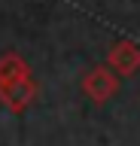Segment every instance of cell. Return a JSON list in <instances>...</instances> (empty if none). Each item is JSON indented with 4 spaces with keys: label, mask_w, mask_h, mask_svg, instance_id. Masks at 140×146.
I'll return each mask as SVG.
<instances>
[{
    "label": "cell",
    "mask_w": 140,
    "mask_h": 146,
    "mask_svg": "<svg viewBox=\"0 0 140 146\" xmlns=\"http://www.w3.org/2000/svg\"><path fill=\"white\" fill-rule=\"evenodd\" d=\"M119 82H122V76L110 64H98L82 76V94L94 104H107L119 94Z\"/></svg>",
    "instance_id": "6da1fadb"
},
{
    "label": "cell",
    "mask_w": 140,
    "mask_h": 146,
    "mask_svg": "<svg viewBox=\"0 0 140 146\" xmlns=\"http://www.w3.org/2000/svg\"><path fill=\"white\" fill-rule=\"evenodd\" d=\"M40 88H37V79H34V73L28 76H21L15 82H6V85H0V104L9 110V113H25V110L37 100Z\"/></svg>",
    "instance_id": "7a4b0ae2"
},
{
    "label": "cell",
    "mask_w": 140,
    "mask_h": 146,
    "mask_svg": "<svg viewBox=\"0 0 140 146\" xmlns=\"http://www.w3.org/2000/svg\"><path fill=\"white\" fill-rule=\"evenodd\" d=\"M107 64H110L119 76H134V73L140 70V46L131 43V40L113 43L110 52H107Z\"/></svg>",
    "instance_id": "3957f363"
},
{
    "label": "cell",
    "mask_w": 140,
    "mask_h": 146,
    "mask_svg": "<svg viewBox=\"0 0 140 146\" xmlns=\"http://www.w3.org/2000/svg\"><path fill=\"white\" fill-rule=\"evenodd\" d=\"M28 73H31V67H28V61H25L19 52L0 55V85L15 82V79H21V76H28Z\"/></svg>",
    "instance_id": "277c9868"
}]
</instances>
